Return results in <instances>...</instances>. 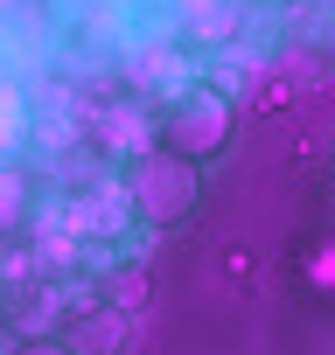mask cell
<instances>
[{
    "label": "cell",
    "instance_id": "3957f363",
    "mask_svg": "<svg viewBox=\"0 0 335 355\" xmlns=\"http://www.w3.org/2000/svg\"><path fill=\"white\" fill-rule=\"evenodd\" d=\"M217 139H224V112H217L210 98H196V105L182 112V125H175V146L203 153V146H217Z\"/></svg>",
    "mask_w": 335,
    "mask_h": 355
},
{
    "label": "cell",
    "instance_id": "277c9868",
    "mask_svg": "<svg viewBox=\"0 0 335 355\" xmlns=\"http://www.w3.org/2000/svg\"><path fill=\"white\" fill-rule=\"evenodd\" d=\"M22 355H77V348H70V341H28Z\"/></svg>",
    "mask_w": 335,
    "mask_h": 355
},
{
    "label": "cell",
    "instance_id": "6da1fadb",
    "mask_svg": "<svg viewBox=\"0 0 335 355\" xmlns=\"http://www.w3.org/2000/svg\"><path fill=\"white\" fill-rule=\"evenodd\" d=\"M133 196H140V216H147V223H175V216L196 202V174H189L182 160H147L140 182H133Z\"/></svg>",
    "mask_w": 335,
    "mask_h": 355
},
{
    "label": "cell",
    "instance_id": "7a4b0ae2",
    "mask_svg": "<svg viewBox=\"0 0 335 355\" xmlns=\"http://www.w3.org/2000/svg\"><path fill=\"white\" fill-rule=\"evenodd\" d=\"M126 334H133V320H126V313H112V306H98V313H84L63 341H70L77 355H119V348H126Z\"/></svg>",
    "mask_w": 335,
    "mask_h": 355
}]
</instances>
